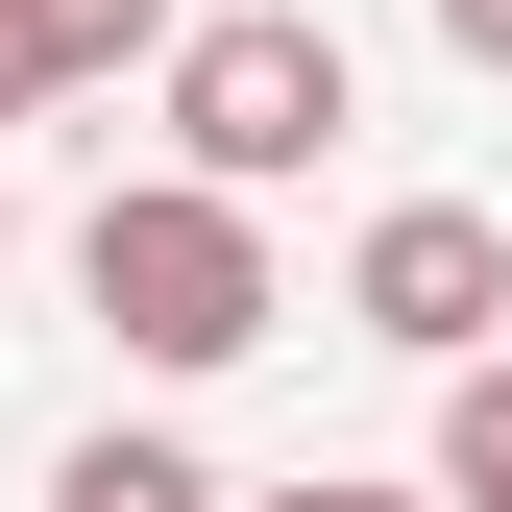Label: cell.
Listing matches in <instances>:
<instances>
[{"label":"cell","instance_id":"cell-10","mask_svg":"<svg viewBox=\"0 0 512 512\" xmlns=\"http://www.w3.org/2000/svg\"><path fill=\"white\" fill-rule=\"evenodd\" d=\"M0 244H25V220H0Z\"/></svg>","mask_w":512,"mask_h":512},{"label":"cell","instance_id":"cell-1","mask_svg":"<svg viewBox=\"0 0 512 512\" xmlns=\"http://www.w3.org/2000/svg\"><path fill=\"white\" fill-rule=\"evenodd\" d=\"M74 293H98L122 366H171V391L293 317V293H269V196H220V171H122V196L74 220Z\"/></svg>","mask_w":512,"mask_h":512},{"label":"cell","instance_id":"cell-3","mask_svg":"<svg viewBox=\"0 0 512 512\" xmlns=\"http://www.w3.org/2000/svg\"><path fill=\"white\" fill-rule=\"evenodd\" d=\"M342 317L415 342V366H488V342H512V220H488V196H391V220L342 244Z\"/></svg>","mask_w":512,"mask_h":512},{"label":"cell","instance_id":"cell-7","mask_svg":"<svg viewBox=\"0 0 512 512\" xmlns=\"http://www.w3.org/2000/svg\"><path fill=\"white\" fill-rule=\"evenodd\" d=\"M25 98H74V74H49V25H25V0H0V122H25Z\"/></svg>","mask_w":512,"mask_h":512},{"label":"cell","instance_id":"cell-9","mask_svg":"<svg viewBox=\"0 0 512 512\" xmlns=\"http://www.w3.org/2000/svg\"><path fill=\"white\" fill-rule=\"evenodd\" d=\"M439 49H464V74H512V0H439Z\"/></svg>","mask_w":512,"mask_h":512},{"label":"cell","instance_id":"cell-4","mask_svg":"<svg viewBox=\"0 0 512 512\" xmlns=\"http://www.w3.org/2000/svg\"><path fill=\"white\" fill-rule=\"evenodd\" d=\"M49 512H244L196 439H74V464H49Z\"/></svg>","mask_w":512,"mask_h":512},{"label":"cell","instance_id":"cell-5","mask_svg":"<svg viewBox=\"0 0 512 512\" xmlns=\"http://www.w3.org/2000/svg\"><path fill=\"white\" fill-rule=\"evenodd\" d=\"M439 512H512V342L439 366Z\"/></svg>","mask_w":512,"mask_h":512},{"label":"cell","instance_id":"cell-8","mask_svg":"<svg viewBox=\"0 0 512 512\" xmlns=\"http://www.w3.org/2000/svg\"><path fill=\"white\" fill-rule=\"evenodd\" d=\"M244 512H439V488H342V464H317V488H244Z\"/></svg>","mask_w":512,"mask_h":512},{"label":"cell","instance_id":"cell-6","mask_svg":"<svg viewBox=\"0 0 512 512\" xmlns=\"http://www.w3.org/2000/svg\"><path fill=\"white\" fill-rule=\"evenodd\" d=\"M49 25V74H122V49H171V0H25Z\"/></svg>","mask_w":512,"mask_h":512},{"label":"cell","instance_id":"cell-2","mask_svg":"<svg viewBox=\"0 0 512 512\" xmlns=\"http://www.w3.org/2000/svg\"><path fill=\"white\" fill-rule=\"evenodd\" d=\"M342 122H366V74H342V25H317V0H220V25H171V171L293 196Z\"/></svg>","mask_w":512,"mask_h":512}]
</instances>
